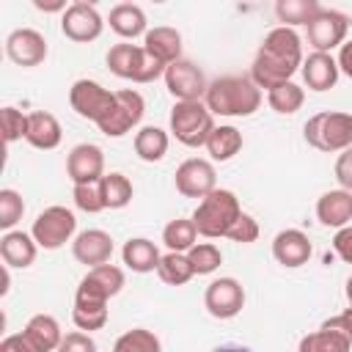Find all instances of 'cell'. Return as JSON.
I'll return each mask as SVG.
<instances>
[{"label": "cell", "instance_id": "cell-26", "mask_svg": "<svg viewBox=\"0 0 352 352\" xmlns=\"http://www.w3.org/2000/svg\"><path fill=\"white\" fill-rule=\"evenodd\" d=\"M107 22H110V30L118 33L121 38H138V36H146L148 33L146 14L135 3H118V6H113Z\"/></svg>", "mask_w": 352, "mask_h": 352}, {"label": "cell", "instance_id": "cell-23", "mask_svg": "<svg viewBox=\"0 0 352 352\" xmlns=\"http://www.w3.org/2000/svg\"><path fill=\"white\" fill-rule=\"evenodd\" d=\"M316 217L327 228H344L352 220V192L346 190H327L316 201Z\"/></svg>", "mask_w": 352, "mask_h": 352}, {"label": "cell", "instance_id": "cell-45", "mask_svg": "<svg viewBox=\"0 0 352 352\" xmlns=\"http://www.w3.org/2000/svg\"><path fill=\"white\" fill-rule=\"evenodd\" d=\"M333 250H336V256H338L341 261L352 264V226H344V228L336 231V236H333Z\"/></svg>", "mask_w": 352, "mask_h": 352}, {"label": "cell", "instance_id": "cell-4", "mask_svg": "<svg viewBox=\"0 0 352 352\" xmlns=\"http://www.w3.org/2000/svg\"><path fill=\"white\" fill-rule=\"evenodd\" d=\"M107 69L121 77V80H132V82H154L160 74H165L168 66H162L160 60H154L143 44H113L107 50Z\"/></svg>", "mask_w": 352, "mask_h": 352}, {"label": "cell", "instance_id": "cell-44", "mask_svg": "<svg viewBox=\"0 0 352 352\" xmlns=\"http://www.w3.org/2000/svg\"><path fill=\"white\" fill-rule=\"evenodd\" d=\"M336 182L341 184V190L352 192V146L341 151L336 160Z\"/></svg>", "mask_w": 352, "mask_h": 352}, {"label": "cell", "instance_id": "cell-17", "mask_svg": "<svg viewBox=\"0 0 352 352\" xmlns=\"http://www.w3.org/2000/svg\"><path fill=\"white\" fill-rule=\"evenodd\" d=\"M66 173L74 184H96L104 176V154L94 143H77L66 157Z\"/></svg>", "mask_w": 352, "mask_h": 352}, {"label": "cell", "instance_id": "cell-32", "mask_svg": "<svg viewBox=\"0 0 352 352\" xmlns=\"http://www.w3.org/2000/svg\"><path fill=\"white\" fill-rule=\"evenodd\" d=\"M195 239H198V228H195L192 217L190 220L187 217H176L162 228V245L170 253H187L192 245H198Z\"/></svg>", "mask_w": 352, "mask_h": 352}, {"label": "cell", "instance_id": "cell-22", "mask_svg": "<svg viewBox=\"0 0 352 352\" xmlns=\"http://www.w3.org/2000/svg\"><path fill=\"white\" fill-rule=\"evenodd\" d=\"M300 72H302V80L311 91H330L338 82V74H341L338 60L330 52H311L302 60Z\"/></svg>", "mask_w": 352, "mask_h": 352}, {"label": "cell", "instance_id": "cell-39", "mask_svg": "<svg viewBox=\"0 0 352 352\" xmlns=\"http://www.w3.org/2000/svg\"><path fill=\"white\" fill-rule=\"evenodd\" d=\"M0 121H3V140L6 143H14V140H19V138L28 135V116L19 113L11 104L0 110Z\"/></svg>", "mask_w": 352, "mask_h": 352}, {"label": "cell", "instance_id": "cell-38", "mask_svg": "<svg viewBox=\"0 0 352 352\" xmlns=\"http://www.w3.org/2000/svg\"><path fill=\"white\" fill-rule=\"evenodd\" d=\"M25 214V201L16 190L11 187H3L0 190V228L3 231H11Z\"/></svg>", "mask_w": 352, "mask_h": 352}, {"label": "cell", "instance_id": "cell-42", "mask_svg": "<svg viewBox=\"0 0 352 352\" xmlns=\"http://www.w3.org/2000/svg\"><path fill=\"white\" fill-rule=\"evenodd\" d=\"M228 239H234V242H239V245H250V242H256V239H258V223H256V217L248 214V212H242L239 220L231 226Z\"/></svg>", "mask_w": 352, "mask_h": 352}, {"label": "cell", "instance_id": "cell-8", "mask_svg": "<svg viewBox=\"0 0 352 352\" xmlns=\"http://www.w3.org/2000/svg\"><path fill=\"white\" fill-rule=\"evenodd\" d=\"M77 231V217L66 206H47L36 220H33V239L44 250H58L63 248Z\"/></svg>", "mask_w": 352, "mask_h": 352}, {"label": "cell", "instance_id": "cell-40", "mask_svg": "<svg viewBox=\"0 0 352 352\" xmlns=\"http://www.w3.org/2000/svg\"><path fill=\"white\" fill-rule=\"evenodd\" d=\"M72 198H74V206L88 212V214H96V212L104 209V201H102V192H99V182L96 184H74Z\"/></svg>", "mask_w": 352, "mask_h": 352}, {"label": "cell", "instance_id": "cell-36", "mask_svg": "<svg viewBox=\"0 0 352 352\" xmlns=\"http://www.w3.org/2000/svg\"><path fill=\"white\" fill-rule=\"evenodd\" d=\"M113 352H162L160 338L146 327H132L121 333L113 344Z\"/></svg>", "mask_w": 352, "mask_h": 352}, {"label": "cell", "instance_id": "cell-47", "mask_svg": "<svg viewBox=\"0 0 352 352\" xmlns=\"http://www.w3.org/2000/svg\"><path fill=\"white\" fill-rule=\"evenodd\" d=\"M0 352H30V346H28L22 333H14V336H6L0 341Z\"/></svg>", "mask_w": 352, "mask_h": 352}, {"label": "cell", "instance_id": "cell-50", "mask_svg": "<svg viewBox=\"0 0 352 352\" xmlns=\"http://www.w3.org/2000/svg\"><path fill=\"white\" fill-rule=\"evenodd\" d=\"M214 352H250V349L242 346V344H223V346H217Z\"/></svg>", "mask_w": 352, "mask_h": 352}, {"label": "cell", "instance_id": "cell-30", "mask_svg": "<svg viewBox=\"0 0 352 352\" xmlns=\"http://www.w3.org/2000/svg\"><path fill=\"white\" fill-rule=\"evenodd\" d=\"M239 148H242V132H239L236 126H231V124L214 126V132H212L209 140H206V151H209V157H212L214 162L231 160L234 154H239Z\"/></svg>", "mask_w": 352, "mask_h": 352}, {"label": "cell", "instance_id": "cell-18", "mask_svg": "<svg viewBox=\"0 0 352 352\" xmlns=\"http://www.w3.org/2000/svg\"><path fill=\"white\" fill-rule=\"evenodd\" d=\"M311 253H314L311 239L300 228H283L272 239V256H275V261L283 264V267H289V270L308 264Z\"/></svg>", "mask_w": 352, "mask_h": 352}, {"label": "cell", "instance_id": "cell-48", "mask_svg": "<svg viewBox=\"0 0 352 352\" xmlns=\"http://www.w3.org/2000/svg\"><path fill=\"white\" fill-rule=\"evenodd\" d=\"M338 69L346 74V77H352V41H346V44H341V50H338Z\"/></svg>", "mask_w": 352, "mask_h": 352}, {"label": "cell", "instance_id": "cell-20", "mask_svg": "<svg viewBox=\"0 0 352 352\" xmlns=\"http://www.w3.org/2000/svg\"><path fill=\"white\" fill-rule=\"evenodd\" d=\"M30 352H58L60 341H63V333H60V324L55 316L50 314H36L28 319L25 330H22Z\"/></svg>", "mask_w": 352, "mask_h": 352}, {"label": "cell", "instance_id": "cell-16", "mask_svg": "<svg viewBox=\"0 0 352 352\" xmlns=\"http://www.w3.org/2000/svg\"><path fill=\"white\" fill-rule=\"evenodd\" d=\"M6 55L16 66H25V69L38 66L47 58V38L33 28H16L6 38Z\"/></svg>", "mask_w": 352, "mask_h": 352}, {"label": "cell", "instance_id": "cell-33", "mask_svg": "<svg viewBox=\"0 0 352 352\" xmlns=\"http://www.w3.org/2000/svg\"><path fill=\"white\" fill-rule=\"evenodd\" d=\"M322 6L316 0H278L275 3V16L283 22V28L294 25H308Z\"/></svg>", "mask_w": 352, "mask_h": 352}, {"label": "cell", "instance_id": "cell-1", "mask_svg": "<svg viewBox=\"0 0 352 352\" xmlns=\"http://www.w3.org/2000/svg\"><path fill=\"white\" fill-rule=\"evenodd\" d=\"M302 66V41L294 33V28H272L250 66V80L258 88H278L283 82H292V74Z\"/></svg>", "mask_w": 352, "mask_h": 352}, {"label": "cell", "instance_id": "cell-31", "mask_svg": "<svg viewBox=\"0 0 352 352\" xmlns=\"http://www.w3.org/2000/svg\"><path fill=\"white\" fill-rule=\"evenodd\" d=\"M99 192H102V201H104V209H124L129 201H132V182L113 170V173H104L99 179Z\"/></svg>", "mask_w": 352, "mask_h": 352}, {"label": "cell", "instance_id": "cell-24", "mask_svg": "<svg viewBox=\"0 0 352 352\" xmlns=\"http://www.w3.org/2000/svg\"><path fill=\"white\" fill-rule=\"evenodd\" d=\"M36 239L33 234H25V231H6L0 236V256H3V264L6 267H30L36 261Z\"/></svg>", "mask_w": 352, "mask_h": 352}, {"label": "cell", "instance_id": "cell-14", "mask_svg": "<svg viewBox=\"0 0 352 352\" xmlns=\"http://www.w3.org/2000/svg\"><path fill=\"white\" fill-rule=\"evenodd\" d=\"M204 305L214 319H234L245 305V289L236 278H214L204 292Z\"/></svg>", "mask_w": 352, "mask_h": 352}, {"label": "cell", "instance_id": "cell-6", "mask_svg": "<svg viewBox=\"0 0 352 352\" xmlns=\"http://www.w3.org/2000/svg\"><path fill=\"white\" fill-rule=\"evenodd\" d=\"M214 132V118L204 102H176L170 110V135L190 148L206 146Z\"/></svg>", "mask_w": 352, "mask_h": 352}, {"label": "cell", "instance_id": "cell-27", "mask_svg": "<svg viewBox=\"0 0 352 352\" xmlns=\"http://www.w3.org/2000/svg\"><path fill=\"white\" fill-rule=\"evenodd\" d=\"M121 258L124 264L132 270V272H154L160 267V250L151 239L146 236H135V239H126L124 248H121Z\"/></svg>", "mask_w": 352, "mask_h": 352}, {"label": "cell", "instance_id": "cell-21", "mask_svg": "<svg viewBox=\"0 0 352 352\" xmlns=\"http://www.w3.org/2000/svg\"><path fill=\"white\" fill-rule=\"evenodd\" d=\"M143 50L154 60H160L162 66H170L176 60H182V33L176 28H168V25L151 28L143 36Z\"/></svg>", "mask_w": 352, "mask_h": 352}, {"label": "cell", "instance_id": "cell-29", "mask_svg": "<svg viewBox=\"0 0 352 352\" xmlns=\"http://www.w3.org/2000/svg\"><path fill=\"white\" fill-rule=\"evenodd\" d=\"M168 132L160 129V126H140L138 135H135V154L143 160V162H160L165 154H168Z\"/></svg>", "mask_w": 352, "mask_h": 352}, {"label": "cell", "instance_id": "cell-34", "mask_svg": "<svg viewBox=\"0 0 352 352\" xmlns=\"http://www.w3.org/2000/svg\"><path fill=\"white\" fill-rule=\"evenodd\" d=\"M157 275L162 283L168 286H184L195 272H192V264L187 258V253H165L160 258V267H157Z\"/></svg>", "mask_w": 352, "mask_h": 352}, {"label": "cell", "instance_id": "cell-12", "mask_svg": "<svg viewBox=\"0 0 352 352\" xmlns=\"http://www.w3.org/2000/svg\"><path fill=\"white\" fill-rule=\"evenodd\" d=\"M143 113H146L143 96L132 88H121V91H116V107L99 124V132L107 135V138H121V135H126L129 129H135L140 124Z\"/></svg>", "mask_w": 352, "mask_h": 352}, {"label": "cell", "instance_id": "cell-51", "mask_svg": "<svg viewBox=\"0 0 352 352\" xmlns=\"http://www.w3.org/2000/svg\"><path fill=\"white\" fill-rule=\"evenodd\" d=\"M344 292H346V300H349V305H352V275L346 278V289H344Z\"/></svg>", "mask_w": 352, "mask_h": 352}, {"label": "cell", "instance_id": "cell-19", "mask_svg": "<svg viewBox=\"0 0 352 352\" xmlns=\"http://www.w3.org/2000/svg\"><path fill=\"white\" fill-rule=\"evenodd\" d=\"M72 253L80 264L85 267H99V264H110L113 256V236L102 228H88L80 231L72 242Z\"/></svg>", "mask_w": 352, "mask_h": 352}, {"label": "cell", "instance_id": "cell-28", "mask_svg": "<svg viewBox=\"0 0 352 352\" xmlns=\"http://www.w3.org/2000/svg\"><path fill=\"white\" fill-rule=\"evenodd\" d=\"M297 352H352V338L341 330H316L300 338Z\"/></svg>", "mask_w": 352, "mask_h": 352}, {"label": "cell", "instance_id": "cell-13", "mask_svg": "<svg viewBox=\"0 0 352 352\" xmlns=\"http://www.w3.org/2000/svg\"><path fill=\"white\" fill-rule=\"evenodd\" d=\"M102 28H104V22H102L96 6H91V3H85V0L72 3V6L63 11V16H60V30H63V36L72 38V41H77V44H88V41L99 38V36H102Z\"/></svg>", "mask_w": 352, "mask_h": 352}, {"label": "cell", "instance_id": "cell-10", "mask_svg": "<svg viewBox=\"0 0 352 352\" xmlns=\"http://www.w3.org/2000/svg\"><path fill=\"white\" fill-rule=\"evenodd\" d=\"M162 77H165L168 94H170L176 102H201V99L206 96L209 82H206L204 72H201L192 60H187V58L170 63Z\"/></svg>", "mask_w": 352, "mask_h": 352}, {"label": "cell", "instance_id": "cell-9", "mask_svg": "<svg viewBox=\"0 0 352 352\" xmlns=\"http://www.w3.org/2000/svg\"><path fill=\"white\" fill-rule=\"evenodd\" d=\"M69 104L80 118H88L99 126L110 116V110L116 107V94L107 91L104 85H99L96 80L82 77L69 88Z\"/></svg>", "mask_w": 352, "mask_h": 352}, {"label": "cell", "instance_id": "cell-41", "mask_svg": "<svg viewBox=\"0 0 352 352\" xmlns=\"http://www.w3.org/2000/svg\"><path fill=\"white\" fill-rule=\"evenodd\" d=\"M72 322L77 324V330H102L107 324V308H72Z\"/></svg>", "mask_w": 352, "mask_h": 352}, {"label": "cell", "instance_id": "cell-3", "mask_svg": "<svg viewBox=\"0 0 352 352\" xmlns=\"http://www.w3.org/2000/svg\"><path fill=\"white\" fill-rule=\"evenodd\" d=\"M239 214H242V206L231 190H212L206 198L198 201V206L192 212V223L201 236L217 239V236H228V231L239 220Z\"/></svg>", "mask_w": 352, "mask_h": 352}, {"label": "cell", "instance_id": "cell-11", "mask_svg": "<svg viewBox=\"0 0 352 352\" xmlns=\"http://www.w3.org/2000/svg\"><path fill=\"white\" fill-rule=\"evenodd\" d=\"M305 28H308V44L314 47V52H330L344 44L349 30V16L336 8H319Z\"/></svg>", "mask_w": 352, "mask_h": 352}, {"label": "cell", "instance_id": "cell-43", "mask_svg": "<svg viewBox=\"0 0 352 352\" xmlns=\"http://www.w3.org/2000/svg\"><path fill=\"white\" fill-rule=\"evenodd\" d=\"M58 352H96V341L82 333V330H74V333H66Z\"/></svg>", "mask_w": 352, "mask_h": 352}, {"label": "cell", "instance_id": "cell-25", "mask_svg": "<svg viewBox=\"0 0 352 352\" xmlns=\"http://www.w3.org/2000/svg\"><path fill=\"white\" fill-rule=\"evenodd\" d=\"M60 138H63V129H60V124H58V118L52 113H47V110L28 113V135H25V140L33 148L50 151V148H55L60 143Z\"/></svg>", "mask_w": 352, "mask_h": 352}, {"label": "cell", "instance_id": "cell-15", "mask_svg": "<svg viewBox=\"0 0 352 352\" xmlns=\"http://www.w3.org/2000/svg\"><path fill=\"white\" fill-rule=\"evenodd\" d=\"M176 190L184 195V198H206L212 190H217V173H214V165L209 160H184L179 168H176Z\"/></svg>", "mask_w": 352, "mask_h": 352}, {"label": "cell", "instance_id": "cell-35", "mask_svg": "<svg viewBox=\"0 0 352 352\" xmlns=\"http://www.w3.org/2000/svg\"><path fill=\"white\" fill-rule=\"evenodd\" d=\"M267 102H270V107H272L275 113H280V116H292V113H297V110L302 107V102H305V91H302L297 82H283V85L267 91Z\"/></svg>", "mask_w": 352, "mask_h": 352}, {"label": "cell", "instance_id": "cell-5", "mask_svg": "<svg viewBox=\"0 0 352 352\" xmlns=\"http://www.w3.org/2000/svg\"><path fill=\"white\" fill-rule=\"evenodd\" d=\"M302 135L319 151H346L352 146V113H316L305 121Z\"/></svg>", "mask_w": 352, "mask_h": 352}, {"label": "cell", "instance_id": "cell-46", "mask_svg": "<svg viewBox=\"0 0 352 352\" xmlns=\"http://www.w3.org/2000/svg\"><path fill=\"white\" fill-rule=\"evenodd\" d=\"M322 327H327V330H341V333H346V336L352 338V305H349L344 314H338V316L327 319Z\"/></svg>", "mask_w": 352, "mask_h": 352}, {"label": "cell", "instance_id": "cell-49", "mask_svg": "<svg viewBox=\"0 0 352 352\" xmlns=\"http://www.w3.org/2000/svg\"><path fill=\"white\" fill-rule=\"evenodd\" d=\"M33 6H36L38 11H66V8H69L63 0H50V3H44V0H33Z\"/></svg>", "mask_w": 352, "mask_h": 352}, {"label": "cell", "instance_id": "cell-2", "mask_svg": "<svg viewBox=\"0 0 352 352\" xmlns=\"http://www.w3.org/2000/svg\"><path fill=\"white\" fill-rule=\"evenodd\" d=\"M204 104L209 107L212 116H228V118L253 116L261 104V88L245 74H226L209 82Z\"/></svg>", "mask_w": 352, "mask_h": 352}, {"label": "cell", "instance_id": "cell-37", "mask_svg": "<svg viewBox=\"0 0 352 352\" xmlns=\"http://www.w3.org/2000/svg\"><path fill=\"white\" fill-rule=\"evenodd\" d=\"M187 258H190L195 275H209V272H214L223 264V253H220V248L214 242H198V245H192L187 250Z\"/></svg>", "mask_w": 352, "mask_h": 352}, {"label": "cell", "instance_id": "cell-7", "mask_svg": "<svg viewBox=\"0 0 352 352\" xmlns=\"http://www.w3.org/2000/svg\"><path fill=\"white\" fill-rule=\"evenodd\" d=\"M124 289V270L116 264H99L85 272L74 292V305L82 308H107V300Z\"/></svg>", "mask_w": 352, "mask_h": 352}]
</instances>
